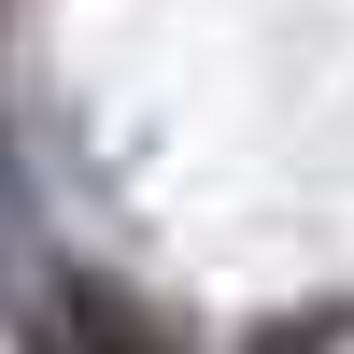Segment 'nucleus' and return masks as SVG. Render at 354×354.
I'll return each mask as SVG.
<instances>
[{"instance_id": "f257e3e1", "label": "nucleus", "mask_w": 354, "mask_h": 354, "mask_svg": "<svg viewBox=\"0 0 354 354\" xmlns=\"http://www.w3.org/2000/svg\"><path fill=\"white\" fill-rule=\"evenodd\" d=\"M57 340H71V354H170L128 298H113V283H71V298H57Z\"/></svg>"}]
</instances>
